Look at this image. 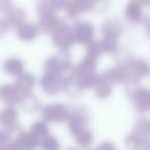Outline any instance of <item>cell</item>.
<instances>
[{"label":"cell","mask_w":150,"mask_h":150,"mask_svg":"<svg viewBox=\"0 0 150 150\" xmlns=\"http://www.w3.org/2000/svg\"><path fill=\"white\" fill-rule=\"evenodd\" d=\"M99 148H112V149H114V146H113L112 144L107 143V142H105L104 144H102V145L99 146Z\"/></svg>","instance_id":"obj_36"},{"label":"cell","mask_w":150,"mask_h":150,"mask_svg":"<svg viewBox=\"0 0 150 150\" xmlns=\"http://www.w3.org/2000/svg\"><path fill=\"white\" fill-rule=\"evenodd\" d=\"M48 2L52 4V6L56 11H60V9H64L66 0H48Z\"/></svg>","instance_id":"obj_33"},{"label":"cell","mask_w":150,"mask_h":150,"mask_svg":"<svg viewBox=\"0 0 150 150\" xmlns=\"http://www.w3.org/2000/svg\"><path fill=\"white\" fill-rule=\"evenodd\" d=\"M39 145L40 147L45 150H57L60 148V143L58 140L50 135H46L45 137L41 138Z\"/></svg>","instance_id":"obj_28"},{"label":"cell","mask_w":150,"mask_h":150,"mask_svg":"<svg viewBox=\"0 0 150 150\" xmlns=\"http://www.w3.org/2000/svg\"><path fill=\"white\" fill-rule=\"evenodd\" d=\"M22 94L19 92L15 84H4L0 88V98L7 104H16L19 102Z\"/></svg>","instance_id":"obj_17"},{"label":"cell","mask_w":150,"mask_h":150,"mask_svg":"<svg viewBox=\"0 0 150 150\" xmlns=\"http://www.w3.org/2000/svg\"><path fill=\"white\" fill-rule=\"evenodd\" d=\"M11 6H13L11 0H0V11L6 13Z\"/></svg>","instance_id":"obj_35"},{"label":"cell","mask_w":150,"mask_h":150,"mask_svg":"<svg viewBox=\"0 0 150 150\" xmlns=\"http://www.w3.org/2000/svg\"><path fill=\"white\" fill-rule=\"evenodd\" d=\"M127 148L132 150H147L149 149V138H144L138 134H131L127 137L125 142Z\"/></svg>","instance_id":"obj_18"},{"label":"cell","mask_w":150,"mask_h":150,"mask_svg":"<svg viewBox=\"0 0 150 150\" xmlns=\"http://www.w3.org/2000/svg\"><path fill=\"white\" fill-rule=\"evenodd\" d=\"M73 75L82 90H88V88H93L97 77H98L96 59L90 56H86L80 61L79 64L75 67Z\"/></svg>","instance_id":"obj_1"},{"label":"cell","mask_w":150,"mask_h":150,"mask_svg":"<svg viewBox=\"0 0 150 150\" xmlns=\"http://www.w3.org/2000/svg\"><path fill=\"white\" fill-rule=\"evenodd\" d=\"M50 34L52 42L60 50H69V48L75 43L72 28L62 21L50 32Z\"/></svg>","instance_id":"obj_3"},{"label":"cell","mask_w":150,"mask_h":150,"mask_svg":"<svg viewBox=\"0 0 150 150\" xmlns=\"http://www.w3.org/2000/svg\"><path fill=\"white\" fill-rule=\"evenodd\" d=\"M30 132L32 134L38 137L39 139L41 138L45 137L46 135L50 134V129H48V127H47V123L46 121H36L32 125L31 129H30Z\"/></svg>","instance_id":"obj_26"},{"label":"cell","mask_w":150,"mask_h":150,"mask_svg":"<svg viewBox=\"0 0 150 150\" xmlns=\"http://www.w3.org/2000/svg\"><path fill=\"white\" fill-rule=\"evenodd\" d=\"M103 52H103L102 44L99 40H92L86 44V56H90L97 60Z\"/></svg>","instance_id":"obj_25"},{"label":"cell","mask_w":150,"mask_h":150,"mask_svg":"<svg viewBox=\"0 0 150 150\" xmlns=\"http://www.w3.org/2000/svg\"><path fill=\"white\" fill-rule=\"evenodd\" d=\"M121 31H122L121 23L115 19L107 20L102 25V34L103 38H105V39L118 41Z\"/></svg>","instance_id":"obj_11"},{"label":"cell","mask_w":150,"mask_h":150,"mask_svg":"<svg viewBox=\"0 0 150 150\" xmlns=\"http://www.w3.org/2000/svg\"><path fill=\"white\" fill-rule=\"evenodd\" d=\"M69 125V131L74 136L76 133L86 127L88 123V113L83 107H75L72 112H70L67 119Z\"/></svg>","instance_id":"obj_6"},{"label":"cell","mask_w":150,"mask_h":150,"mask_svg":"<svg viewBox=\"0 0 150 150\" xmlns=\"http://www.w3.org/2000/svg\"><path fill=\"white\" fill-rule=\"evenodd\" d=\"M9 27H11V26L8 25V23L6 22V20L0 18V37L6 34V32L8 31Z\"/></svg>","instance_id":"obj_34"},{"label":"cell","mask_w":150,"mask_h":150,"mask_svg":"<svg viewBox=\"0 0 150 150\" xmlns=\"http://www.w3.org/2000/svg\"><path fill=\"white\" fill-rule=\"evenodd\" d=\"M127 95L139 112H147L150 108V93L143 88L140 81H127Z\"/></svg>","instance_id":"obj_2"},{"label":"cell","mask_w":150,"mask_h":150,"mask_svg":"<svg viewBox=\"0 0 150 150\" xmlns=\"http://www.w3.org/2000/svg\"><path fill=\"white\" fill-rule=\"evenodd\" d=\"M69 114V109L61 103L46 105L41 110V116L46 122H64L67 121Z\"/></svg>","instance_id":"obj_4"},{"label":"cell","mask_w":150,"mask_h":150,"mask_svg":"<svg viewBox=\"0 0 150 150\" xmlns=\"http://www.w3.org/2000/svg\"><path fill=\"white\" fill-rule=\"evenodd\" d=\"M73 137H74L76 143L82 147H86V146L91 145L92 142L94 141V134L88 127L82 129L81 131L75 134Z\"/></svg>","instance_id":"obj_24"},{"label":"cell","mask_w":150,"mask_h":150,"mask_svg":"<svg viewBox=\"0 0 150 150\" xmlns=\"http://www.w3.org/2000/svg\"><path fill=\"white\" fill-rule=\"evenodd\" d=\"M40 139L36 137L31 132L23 133L21 136L16 138L15 140L11 141L8 148L13 149H33V148L39 146Z\"/></svg>","instance_id":"obj_9"},{"label":"cell","mask_w":150,"mask_h":150,"mask_svg":"<svg viewBox=\"0 0 150 150\" xmlns=\"http://www.w3.org/2000/svg\"><path fill=\"white\" fill-rule=\"evenodd\" d=\"M3 70L9 75L18 76L24 72V63L18 58H11L4 62Z\"/></svg>","instance_id":"obj_23"},{"label":"cell","mask_w":150,"mask_h":150,"mask_svg":"<svg viewBox=\"0 0 150 150\" xmlns=\"http://www.w3.org/2000/svg\"><path fill=\"white\" fill-rule=\"evenodd\" d=\"M125 15L129 22L140 23L143 21V5L138 0H131L125 9Z\"/></svg>","instance_id":"obj_14"},{"label":"cell","mask_w":150,"mask_h":150,"mask_svg":"<svg viewBox=\"0 0 150 150\" xmlns=\"http://www.w3.org/2000/svg\"><path fill=\"white\" fill-rule=\"evenodd\" d=\"M17 80L15 82V86L19 90V92L23 94H28L31 93L33 88L35 86L36 79L33 75L30 73H21L20 75L17 76Z\"/></svg>","instance_id":"obj_16"},{"label":"cell","mask_w":150,"mask_h":150,"mask_svg":"<svg viewBox=\"0 0 150 150\" xmlns=\"http://www.w3.org/2000/svg\"><path fill=\"white\" fill-rule=\"evenodd\" d=\"M74 41L82 45H86L92 41L95 35V28L88 22H77L72 28Z\"/></svg>","instance_id":"obj_8"},{"label":"cell","mask_w":150,"mask_h":150,"mask_svg":"<svg viewBox=\"0 0 150 150\" xmlns=\"http://www.w3.org/2000/svg\"><path fill=\"white\" fill-rule=\"evenodd\" d=\"M19 116L18 110L13 105L9 104L0 110V125H4L5 127H9L17 123V119Z\"/></svg>","instance_id":"obj_20"},{"label":"cell","mask_w":150,"mask_h":150,"mask_svg":"<svg viewBox=\"0 0 150 150\" xmlns=\"http://www.w3.org/2000/svg\"><path fill=\"white\" fill-rule=\"evenodd\" d=\"M37 11L39 16L46 15V13H56V9L52 6L48 0H37Z\"/></svg>","instance_id":"obj_30"},{"label":"cell","mask_w":150,"mask_h":150,"mask_svg":"<svg viewBox=\"0 0 150 150\" xmlns=\"http://www.w3.org/2000/svg\"><path fill=\"white\" fill-rule=\"evenodd\" d=\"M125 66L127 75V81H140L149 72V65L145 60H142V59L133 58Z\"/></svg>","instance_id":"obj_5"},{"label":"cell","mask_w":150,"mask_h":150,"mask_svg":"<svg viewBox=\"0 0 150 150\" xmlns=\"http://www.w3.org/2000/svg\"><path fill=\"white\" fill-rule=\"evenodd\" d=\"M11 138L6 129H0V149L8 148Z\"/></svg>","instance_id":"obj_31"},{"label":"cell","mask_w":150,"mask_h":150,"mask_svg":"<svg viewBox=\"0 0 150 150\" xmlns=\"http://www.w3.org/2000/svg\"><path fill=\"white\" fill-rule=\"evenodd\" d=\"M19 104L21 108L26 112H35L40 108V102L35 96L28 93V94H23L19 99Z\"/></svg>","instance_id":"obj_21"},{"label":"cell","mask_w":150,"mask_h":150,"mask_svg":"<svg viewBox=\"0 0 150 150\" xmlns=\"http://www.w3.org/2000/svg\"><path fill=\"white\" fill-rule=\"evenodd\" d=\"M108 5L107 0H93L92 9L95 11H105L108 8Z\"/></svg>","instance_id":"obj_32"},{"label":"cell","mask_w":150,"mask_h":150,"mask_svg":"<svg viewBox=\"0 0 150 150\" xmlns=\"http://www.w3.org/2000/svg\"><path fill=\"white\" fill-rule=\"evenodd\" d=\"M38 26L33 23H22L16 27V34L22 41L29 42L34 40L38 35Z\"/></svg>","instance_id":"obj_13"},{"label":"cell","mask_w":150,"mask_h":150,"mask_svg":"<svg viewBox=\"0 0 150 150\" xmlns=\"http://www.w3.org/2000/svg\"><path fill=\"white\" fill-rule=\"evenodd\" d=\"M65 79L66 78L62 75L44 73V75L40 79V86L47 95H57L61 91H63Z\"/></svg>","instance_id":"obj_7"},{"label":"cell","mask_w":150,"mask_h":150,"mask_svg":"<svg viewBox=\"0 0 150 150\" xmlns=\"http://www.w3.org/2000/svg\"><path fill=\"white\" fill-rule=\"evenodd\" d=\"M113 54H115L116 61L118 62V64H120V65L127 64V63H129V61L133 59L131 52H129V50H123V48H122V50H118V48H117V50H115Z\"/></svg>","instance_id":"obj_29"},{"label":"cell","mask_w":150,"mask_h":150,"mask_svg":"<svg viewBox=\"0 0 150 150\" xmlns=\"http://www.w3.org/2000/svg\"><path fill=\"white\" fill-rule=\"evenodd\" d=\"M93 0H66L64 9L69 17H77L80 13L92 11Z\"/></svg>","instance_id":"obj_10"},{"label":"cell","mask_w":150,"mask_h":150,"mask_svg":"<svg viewBox=\"0 0 150 150\" xmlns=\"http://www.w3.org/2000/svg\"><path fill=\"white\" fill-rule=\"evenodd\" d=\"M60 22L61 21L59 20V18L56 16V13H46V15L40 16V20L37 26L39 31L44 32V33H50Z\"/></svg>","instance_id":"obj_19"},{"label":"cell","mask_w":150,"mask_h":150,"mask_svg":"<svg viewBox=\"0 0 150 150\" xmlns=\"http://www.w3.org/2000/svg\"><path fill=\"white\" fill-rule=\"evenodd\" d=\"M134 133L142 136L144 138H149L150 136V122L147 119H141L135 125Z\"/></svg>","instance_id":"obj_27"},{"label":"cell","mask_w":150,"mask_h":150,"mask_svg":"<svg viewBox=\"0 0 150 150\" xmlns=\"http://www.w3.org/2000/svg\"><path fill=\"white\" fill-rule=\"evenodd\" d=\"M103 77L106 78L112 86L118 83H125L127 80V69H125V65L118 64L117 66L112 67L109 70L105 71L103 73Z\"/></svg>","instance_id":"obj_12"},{"label":"cell","mask_w":150,"mask_h":150,"mask_svg":"<svg viewBox=\"0 0 150 150\" xmlns=\"http://www.w3.org/2000/svg\"><path fill=\"white\" fill-rule=\"evenodd\" d=\"M138 1H139L140 3H141L142 5H148L149 4V2H150V0H138Z\"/></svg>","instance_id":"obj_37"},{"label":"cell","mask_w":150,"mask_h":150,"mask_svg":"<svg viewBox=\"0 0 150 150\" xmlns=\"http://www.w3.org/2000/svg\"><path fill=\"white\" fill-rule=\"evenodd\" d=\"M112 84L106 78L103 77V75L101 74L98 75L93 88H94L95 95H96L97 98H99L100 100H105L112 93Z\"/></svg>","instance_id":"obj_15"},{"label":"cell","mask_w":150,"mask_h":150,"mask_svg":"<svg viewBox=\"0 0 150 150\" xmlns=\"http://www.w3.org/2000/svg\"><path fill=\"white\" fill-rule=\"evenodd\" d=\"M26 17H27V15H26L25 11L23 8L11 6L6 11V18H5V20H6V22L8 23L9 26L16 28L18 25H20V24H22L25 21Z\"/></svg>","instance_id":"obj_22"}]
</instances>
